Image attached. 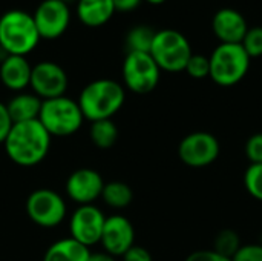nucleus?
<instances>
[{
	"label": "nucleus",
	"mask_w": 262,
	"mask_h": 261,
	"mask_svg": "<svg viewBox=\"0 0 262 261\" xmlns=\"http://www.w3.org/2000/svg\"><path fill=\"white\" fill-rule=\"evenodd\" d=\"M3 145L8 157L15 165L31 168L48 155L51 135L38 120L14 123Z\"/></svg>",
	"instance_id": "nucleus-1"
},
{
	"label": "nucleus",
	"mask_w": 262,
	"mask_h": 261,
	"mask_svg": "<svg viewBox=\"0 0 262 261\" xmlns=\"http://www.w3.org/2000/svg\"><path fill=\"white\" fill-rule=\"evenodd\" d=\"M126 98L124 88L111 78L91 82L78 97V106L84 118L91 122L109 120L115 115Z\"/></svg>",
	"instance_id": "nucleus-2"
},
{
	"label": "nucleus",
	"mask_w": 262,
	"mask_h": 261,
	"mask_svg": "<svg viewBox=\"0 0 262 261\" xmlns=\"http://www.w3.org/2000/svg\"><path fill=\"white\" fill-rule=\"evenodd\" d=\"M40 42V34L31 14L11 9L0 17V48L9 55H26Z\"/></svg>",
	"instance_id": "nucleus-3"
},
{
	"label": "nucleus",
	"mask_w": 262,
	"mask_h": 261,
	"mask_svg": "<svg viewBox=\"0 0 262 261\" xmlns=\"http://www.w3.org/2000/svg\"><path fill=\"white\" fill-rule=\"evenodd\" d=\"M210 60V78L224 88L238 85L250 69V57L244 51L241 43H220L212 54Z\"/></svg>",
	"instance_id": "nucleus-4"
},
{
	"label": "nucleus",
	"mask_w": 262,
	"mask_h": 261,
	"mask_svg": "<svg viewBox=\"0 0 262 261\" xmlns=\"http://www.w3.org/2000/svg\"><path fill=\"white\" fill-rule=\"evenodd\" d=\"M149 54L161 71L181 72L192 57V46L187 37L177 29H161L155 32Z\"/></svg>",
	"instance_id": "nucleus-5"
},
{
	"label": "nucleus",
	"mask_w": 262,
	"mask_h": 261,
	"mask_svg": "<svg viewBox=\"0 0 262 261\" xmlns=\"http://www.w3.org/2000/svg\"><path fill=\"white\" fill-rule=\"evenodd\" d=\"M83 114L77 102L69 97H57L41 102L38 122L55 137H68L75 134L83 125Z\"/></svg>",
	"instance_id": "nucleus-6"
},
{
	"label": "nucleus",
	"mask_w": 262,
	"mask_h": 261,
	"mask_svg": "<svg viewBox=\"0 0 262 261\" xmlns=\"http://www.w3.org/2000/svg\"><path fill=\"white\" fill-rule=\"evenodd\" d=\"M161 69L149 52H127L123 62V80L135 94L152 92L160 82Z\"/></svg>",
	"instance_id": "nucleus-7"
},
{
	"label": "nucleus",
	"mask_w": 262,
	"mask_h": 261,
	"mask_svg": "<svg viewBox=\"0 0 262 261\" xmlns=\"http://www.w3.org/2000/svg\"><path fill=\"white\" fill-rule=\"evenodd\" d=\"M220 151V142L213 134L198 131L181 140L178 146V157L186 166L206 168L216 162Z\"/></svg>",
	"instance_id": "nucleus-8"
},
{
	"label": "nucleus",
	"mask_w": 262,
	"mask_h": 261,
	"mask_svg": "<svg viewBox=\"0 0 262 261\" xmlns=\"http://www.w3.org/2000/svg\"><path fill=\"white\" fill-rule=\"evenodd\" d=\"M29 218L41 228H55L66 217L64 200L51 189L34 191L26 202Z\"/></svg>",
	"instance_id": "nucleus-9"
},
{
	"label": "nucleus",
	"mask_w": 262,
	"mask_h": 261,
	"mask_svg": "<svg viewBox=\"0 0 262 261\" xmlns=\"http://www.w3.org/2000/svg\"><path fill=\"white\" fill-rule=\"evenodd\" d=\"M40 38L54 40L64 34L69 26L71 11L68 3L60 0H43L32 14Z\"/></svg>",
	"instance_id": "nucleus-10"
},
{
	"label": "nucleus",
	"mask_w": 262,
	"mask_h": 261,
	"mask_svg": "<svg viewBox=\"0 0 262 261\" xmlns=\"http://www.w3.org/2000/svg\"><path fill=\"white\" fill-rule=\"evenodd\" d=\"M29 86L41 100L57 98L64 95L68 89V75L60 65L54 62H40L32 66Z\"/></svg>",
	"instance_id": "nucleus-11"
},
{
	"label": "nucleus",
	"mask_w": 262,
	"mask_h": 261,
	"mask_svg": "<svg viewBox=\"0 0 262 261\" xmlns=\"http://www.w3.org/2000/svg\"><path fill=\"white\" fill-rule=\"evenodd\" d=\"M104 222L106 217L98 208H95L94 205H83L74 212L71 218V238H74L86 248L94 246L101 240Z\"/></svg>",
	"instance_id": "nucleus-12"
},
{
	"label": "nucleus",
	"mask_w": 262,
	"mask_h": 261,
	"mask_svg": "<svg viewBox=\"0 0 262 261\" xmlns=\"http://www.w3.org/2000/svg\"><path fill=\"white\" fill-rule=\"evenodd\" d=\"M135 242V231L132 223L123 215L107 217L104 222L100 243L112 257H123Z\"/></svg>",
	"instance_id": "nucleus-13"
},
{
	"label": "nucleus",
	"mask_w": 262,
	"mask_h": 261,
	"mask_svg": "<svg viewBox=\"0 0 262 261\" xmlns=\"http://www.w3.org/2000/svg\"><path fill=\"white\" fill-rule=\"evenodd\" d=\"M104 182L101 175L94 169H78L72 172L66 182V192L69 198L77 202L80 206L92 205L98 197H101Z\"/></svg>",
	"instance_id": "nucleus-14"
},
{
	"label": "nucleus",
	"mask_w": 262,
	"mask_h": 261,
	"mask_svg": "<svg viewBox=\"0 0 262 261\" xmlns=\"http://www.w3.org/2000/svg\"><path fill=\"white\" fill-rule=\"evenodd\" d=\"M212 31L220 43H241L249 26L239 11L233 8H221L212 18Z\"/></svg>",
	"instance_id": "nucleus-15"
},
{
	"label": "nucleus",
	"mask_w": 262,
	"mask_h": 261,
	"mask_svg": "<svg viewBox=\"0 0 262 261\" xmlns=\"http://www.w3.org/2000/svg\"><path fill=\"white\" fill-rule=\"evenodd\" d=\"M32 66L23 55H8L0 63V80L11 91H23L29 86Z\"/></svg>",
	"instance_id": "nucleus-16"
},
{
	"label": "nucleus",
	"mask_w": 262,
	"mask_h": 261,
	"mask_svg": "<svg viewBox=\"0 0 262 261\" xmlns=\"http://www.w3.org/2000/svg\"><path fill=\"white\" fill-rule=\"evenodd\" d=\"M115 12L112 0H78L77 2V17L78 20L89 26L98 28L106 25Z\"/></svg>",
	"instance_id": "nucleus-17"
},
{
	"label": "nucleus",
	"mask_w": 262,
	"mask_h": 261,
	"mask_svg": "<svg viewBox=\"0 0 262 261\" xmlns=\"http://www.w3.org/2000/svg\"><path fill=\"white\" fill-rule=\"evenodd\" d=\"M41 102L43 100L40 97H37L35 94H28V92H20L15 97H12L11 102L6 105V109L9 112L12 123L38 120Z\"/></svg>",
	"instance_id": "nucleus-18"
},
{
	"label": "nucleus",
	"mask_w": 262,
	"mask_h": 261,
	"mask_svg": "<svg viewBox=\"0 0 262 261\" xmlns=\"http://www.w3.org/2000/svg\"><path fill=\"white\" fill-rule=\"evenodd\" d=\"M89 248L74 238H63L49 246L43 261H89Z\"/></svg>",
	"instance_id": "nucleus-19"
},
{
	"label": "nucleus",
	"mask_w": 262,
	"mask_h": 261,
	"mask_svg": "<svg viewBox=\"0 0 262 261\" xmlns=\"http://www.w3.org/2000/svg\"><path fill=\"white\" fill-rule=\"evenodd\" d=\"M89 135H91L92 143L97 148L107 149V148L115 145V142L118 138V129L111 118L109 120H98V122H92Z\"/></svg>",
	"instance_id": "nucleus-20"
},
{
	"label": "nucleus",
	"mask_w": 262,
	"mask_h": 261,
	"mask_svg": "<svg viewBox=\"0 0 262 261\" xmlns=\"http://www.w3.org/2000/svg\"><path fill=\"white\" fill-rule=\"evenodd\" d=\"M101 197L106 202V205H109L111 208L123 209L127 205H130L134 194H132V189L126 183H123V182H111V183L104 185Z\"/></svg>",
	"instance_id": "nucleus-21"
},
{
	"label": "nucleus",
	"mask_w": 262,
	"mask_h": 261,
	"mask_svg": "<svg viewBox=\"0 0 262 261\" xmlns=\"http://www.w3.org/2000/svg\"><path fill=\"white\" fill-rule=\"evenodd\" d=\"M155 32L149 26H135L129 31L126 43L129 48V52H149Z\"/></svg>",
	"instance_id": "nucleus-22"
},
{
	"label": "nucleus",
	"mask_w": 262,
	"mask_h": 261,
	"mask_svg": "<svg viewBox=\"0 0 262 261\" xmlns=\"http://www.w3.org/2000/svg\"><path fill=\"white\" fill-rule=\"evenodd\" d=\"M241 238L239 235L232 231V229H223L216 237H215V243H213V251L223 257L227 258H233V255L238 252V249L241 248Z\"/></svg>",
	"instance_id": "nucleus-23"
},
{
	"label": "nucleus",
	"mask_w": 262,
	"mask_h": 261,
	"mask_svg": "<svg viewBox=\"0 0 262 261\" xmlns=\"http://www.w3.org/2000/svg\"><path fill=\"white\" fill-rule=\"evenodd\" d=\"M244 186L247 192L262 202V163L250 165L244 174Z\"/></svg>",
	"instance_id": "nucleus-24"
},
{
	"label": "nucleus",
	"mask_w": 262,
	"mask_h": 261,
	"mask_svg": "<svg viewBox=\"0 0 262 261\" xmlns=\"http://www.w3.org/2000/svg\"><path fill=\"white\" fill-rule=\"evenodd\" d=\"M244 51L250 58H256L262 55V26L249 28L246 32L243 42H241Z\"/></svg>",
	"instance_id": "nucleus-25"
},
{
	"label": "nucleus",
	"mask_w": 262,
	"mask_h": 261,
	"mask_svg": "<svg viewBox=\"0 0 262 261\" xmlns=\"http://www.w3.org/2000/svg\"><path fill=\"white\" fill-rule=\"evenodd\" d=\"M192 78L201 80L210 75V60L207 55H201V54H192V57L189 58L186 69H184Z\"/></svg>",
	"instance_id": "nucleus-26"
},
{
	"label": "nucleus",
	"mask_w": 262,
	"mask_h": 261,
	"mask_svg": "<svg viewBox=\"0 0 262 261\" xmlns=\"http://www.w3.org/2000/svg\"><path fill=\"white\" fill-rule=\"evenodd\" d=\"M246 155L250 165L262 163V132L253 134L246 143Z\"/></svg>",
	"instance_id": "nucleus-27"
},
{
	"label": "nucleus",
	"mask_w": 262,
	"mask_h": 261,
	"mask_svg": "<svg viewBox=\"0 0 262 261\" xmlns=\"http://www.w3.org/2000/svg\"><path fill=\"white\" fill-rule=\"evenodd\" d=\"M232 261H262V245H243Z\"/></svg>",
	"instance_id": "nucleus-28"
},
{
	"label": "nucleus",
	"mask_w": 262,
	"mask_h": 261,
	"mask_svg": "<svg viewBox=\"0 0 262 261\" xmlns=\"http://www.w3.org/2000/svg\"><path fill=\"white\" fill-rule=\"evenodd\" d=\"M184 261H232V258L223 257V255L216 254L213 249H210V251H196V252H192Z\"/></svg>",
	"instance_id": "nucleus-29"
},
{
	"label": "nucleus",
	"mask_w": 262,
	"mask_h": 261,
	"mask_svg": "<svg viewBox=\"0 0 262 261\" xmlns=\"http://www.w3.org/2000/svg\"><path fill=\"white\" fill-rule=\"evenodd\" d=\"M12 120L9 117V112L6 109V105L0 103V143H5L11 128H12Z\"/></svg>",
	"instance_id": "nucleus-30"
},
{
	"label": "nucleus",
	"mask_w": 262,
	"mask_h": 261,
	"mask_svg": "<svg viewBox=\"0 0 262 261\" xmlns=\"http://www.w3.org/2000/svg\"><path fill=\"white\" fill-rule=\"evenodd\" d=\"M123 261H154L152 255L147 249L141 248V246H132L124 255H123Z\"/></svg>",
	"instance_id": "nucleus-31"
},
{
	"label": "nucleus",
	"mask_w": 262,
	"mask_h": 261,
	"mask_svg": "<svg viewBox=\"0 0 262 261\" xmlns=\"http://www.w3.org/2000/svg\"><path fill=\"white\" fill-rule=\"evenodd\" d=\"M114 2V8L115 12H130L134 9H137L141 3V0H112Z\"/></svg>",
	"instance_id": "nucleus-32"
},
{
	"label": "nucleus",
	"mask_w": 262,
	"mask_h": 261,
	"mask_svg": "<svg viewBox=\"0 0 262 261\" xmlns=\"http://www.w3.org/2000/svg\"><path fill=\"white\" fill-rule=\"evenodd\" d=\"M89 261H117L112 255H109L107 252H100V254H91Z\"/></svg>",
	"instance_id": "nucleus-33"
},
{
	"label": "nucleus",
	"mask_w": 262,
	"mask_h": 261,
	"mask_svg": "<svg viewBox=\"0 0 262 261\" xmlns=\"http://www.w3.org/2000/svg\"><path fill=\"white\" fill-rule=\"evenodd\" d=\"M147 3H150V5H161V3H164L166 0H146Z\"/></svg>",
	"instance_id": "nucleus-34"
},
{
	"label": "nucleus",
	"mask_w": 262,
	"mask_h": 261,
	"mask_svg": "<svg viewBox=\"0 0 262 261\" xmlns=\"http://www.w3.org/2000/svg\"><path fill=\"white\" fill-rule=\"evenodd\" d=\"M60 2H64V3H68V2H72V0H60Z\"/></svg>",
	"instance_id": "nucleus-35"
}]
</instances>
